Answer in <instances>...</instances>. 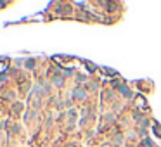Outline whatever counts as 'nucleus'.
Returning <instances> with one entry per match:
<instances>
[{"label": "nucleus", "mask_w": 161, "mask_h": 147, "mask_svg": "<svg viewBox=\"0 0 161 147\" xmlns=\"http://www.w3.org/2000/svg\"><path fill=\"white\" fill-rule=\"evenodd\" d=\"M73 97H75V99H85L87 94H85L83 90H80V88H76V90L73 92Z\"/></svg>", "instance_id": "nucleus-1"}, {"label": "nucleus", "mask_w": 161, "mask_h": 147, "mask_svg": "<svg viewBox=\"0 0 161 147\" xmlns=\"http://www.w3.org/2000/svg\"><path fill=\"white\" fill-rule=\"evenodd\" d=\"M52 83H54V85H56V87H61V85H63V83H64L63 76H54V78H52Z\"/></svg>", "instance_id": "nucleus-2"}, {"label": "nucleus", "mask_w": 161, "mask_h": 147, "mask_svg": "<svg viewBox=\"0 0 161 147\" xmlns=\"http://www.w3.org/2000/svg\"><path fill=\"white\" fill-rule=\"evenodd\" d=\"M12 109H14V113L18 114V113H21V109H23V104L21 102H16L14 106H12Z\"/></svg>", "instance_id": "nucleus-3"}, {"label": "nucleus", "mask_w": 161, "mask_h": 147, "mask_svg": "<svg viewBox=\"0 0 161 147\" xmlns=\"http://www.w3.org/2000/svg\"><path fill=\"white\" fill-rule=\"evenodd\" d=\"M120 90H121V94H123L125 97H130V95H132V94H130V90H128V88L125 87V85H121V87H120Z\"/></svg>", "instance_id": "nucleus-4"}, {"label": "nucleus", "mask_w": 161, "mask_h": 147, "mask_svg": "<svg viewBox=\"0 0 161 147\" xmlns=\"http://www.w3.org/2000/svg\"><path fill=\"white\" fill-rule=\"evenodd\" d=\"M24 66H26L28 69H33V68H35V61H31V59L26 61V62H24Z\"/></svg>", "instance_id": "nucleus-5"}, {"label": "nucleus", "mask_w": 161, "mask_h": 147, "mask_svg": "<svg viewBox=\"0 0 161 147\" xmlns=\"http://www.w3.org/2000/svg\"><path fill=\"white\" fill-rule=\"evenodd\" d=\"M5 123H7V121H4V120H0V128H4V126H5Z\"/></svg>", "instance_id": "nucleus-6"}, {"label": "nucleus", "mask_w": 161, "mask_h": 147, "mask_svg": "<svg viewBox=\"0 0 161 147\" xmlns=\"http://www.w3.org/2000/svg\"><path fill=\"white\" fill-rule=\"evenodd\" d=\"M0 137H2V132H0Z\"/></svg>", "instance_id": "nucleus-7"}]
</instances>
